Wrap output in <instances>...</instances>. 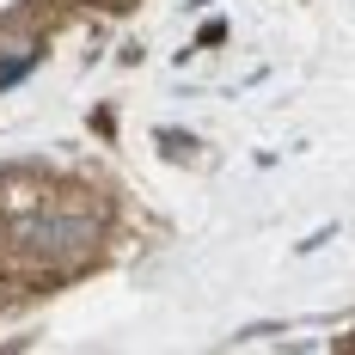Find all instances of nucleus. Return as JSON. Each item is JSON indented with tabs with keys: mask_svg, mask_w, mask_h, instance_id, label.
Wrapping results in <instances>:
<instances>
[{
	"mask_svg": "<svg viewBox=\"0 0 355 355\" xmlns=\"http://www.w3.org/2000/svg\"><path fill=\"white\" fill-rule=\"evenodd\" d=\"M92 245H98V214L92 209H62L43 220V257L49 263H86L92 257Z\"/></svg>",
	"mask_w": 355,
	"mask_h": 355,
	"instance_id": "nucleus-1",
	"label": "nucleus"
},
{
	"mask_svg": "<svg viewBox=\"0 0 355 355\" xmlns=\"http://www.w3.org/2000/svg\"><path fill=\"white\" fill-rule=\"evenodd\" d=\"M25 68H31V55H12V62H0V92H6L12 80H25Z\"/></svg>",
	"mask_w": 355,
	"mask_h": 355,
	"instance_id": "nucleus-2",
	"label": "nucleus"
},
{
	"mask_svg": "<svg viewBox=\"0 0 355 355\" xmlns=\"http://www.w3.org/2000/svg\"><path fill=\"white\" fill-rule=\"evenodd\" d=\"M159 147L166 153H196V141H184V135H159Z\"/></svg>",
	"mask_w": 355,
	"mask_h": 355,
	"instance_id": "nucleus-3",
	"label": "nucleus"
}]
</instances>
